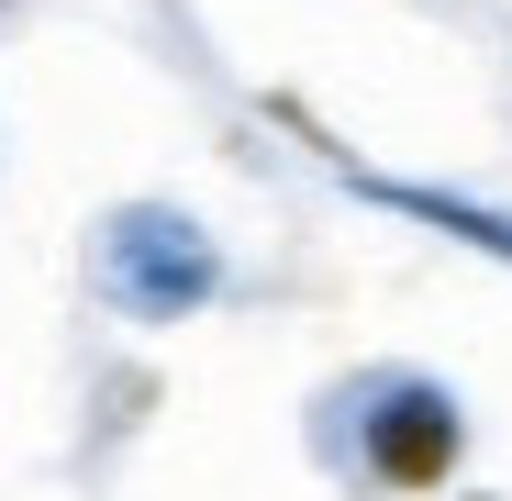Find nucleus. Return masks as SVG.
<instances>
[{
	"label": "nucleus",
	"instance_id": "nucleus-1",
	"mask_svg": "<svg viewBox=\"0 0 512 501\" xmlns=\"http://www.w3.org/2000/svg\"><path fill=\"white\" fill-rule=\"evenodd\" d=\"M90 290H101L123 323H190V312L223 290V245H212L190 212H167V201H123V212H101V234H90Z\"/></svg>",
	"mask_w": 512,
	"mask_h": 501
},
{
	"label": "nucleus",
	"instance_id": "nucleus-2",
	"mask_svg": "<svg viewBox=\"0 0 512 501\" xmlns=\"http://www.w3.org/2000/svg\"><path fill=\"white\" fill-rule=\"evenodd\" d=\"M346 412H357V468H368L379 490H446V468H457V446H468V412H457L446 379L379 368V379L346 390Z\"/></svg>",
	"mask_w": 512,
	"mask_h": 501
},
{
	"label": "nucleus",
	"instance_id": "nucleus-3",
	"mask_svg": "<svg viewBox=\"0 0 512 501\" xmlns=\"http://www.w3.org/2000/svg\"><path fill=\"white\" fill-rule=\"evenodd\" d=\"M334 167H346V156H334ZM346 179H357V167H346ZM357 190L390 201V212H412V223H446L457 245H479V257L512 268V212H479V201H446V190H412V179H357Z\"/></svg>",
	"mask_w": 512,
	"mask_h": 501
}]
</instances>
